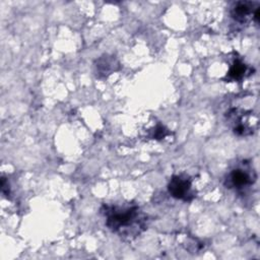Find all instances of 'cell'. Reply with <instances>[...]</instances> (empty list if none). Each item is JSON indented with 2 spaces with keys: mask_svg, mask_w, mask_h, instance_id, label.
Instances as JSON below:
<instances>
[{
  "mask_svg": "<svg viewBox=\"0 0 260 260\" xmlns=\"http://www.w3.org/2000/svg\"><path fill=\"white\" fill-rule=\"evenodd\" d=\"M101 213L107 228L126 240H133L147 229V215L137 204H104Z\"/></svg>",
  "mask_w": 260,
  "mask_h": 260,
  "instance_id": "obj_1",
  "label": "cell"
},
{
  "mask_svg": "<svg viewBox=\"0 0 260 260\" xmlns=\"http://www.w3.org/2000/svg\"><path fill=\"white\" fill-rule=\"evenodd\" d=\"M225 117L233 132L239 136L252 135L258 124V119L253 112L239 108L231 109Z\"/></svg>",
  "mask_w": 260,
  "mask_h": 260,
  "instance_id": "obj_2",
  "label": "cell"
},
{
  "mask_svg": "<svg viewBox=\"0 0 260 260\" xmlns=\"http://www.w3.org/2000/svg\"><path fill=\"white\" fill-rule=\"evenodd\" d=\"M257 179V174L249 162L243 160L235 166L226 174L224 179V186L229 189L241 191L245 188L252 186Z\"/></svg>",
  "mask_w": 260,
  "mask_h": 260,
  "instance_id": "obj_3",
  "label": "cell"
},
{
  "mask_svg": "<svg viewBox=\"0 0 260 260\" xmlns=\"http://www.w3.org/2000/svg\"><path fill=\"white\" fill-rule=\"evenodd\" d=\"M168 190L172 197L185 202H189L195 197L191 180L184 175L173 176L168 184Z\"/></svg>",
  "mask_w": 260,
  "mask_h": 260,
  "instance_id": "obj_4",
  "label": "cell"
},
{
  "mask_svg": "<svg viewBox=\"0 0 260 260\" xmlns=\"http://www.w3.org/2000/svg\"><path fill=\"white\" fill-rule=\"evenodd\" d=\"M255 4H257V3L249 2V1L236 2L231 9L232 18L239 23L246 22L250 16H252V18H253L256 9L259 8L258 5H256L254 7Z\"/></svg>",
  "mask_w": 260,
  "mask_h": 260,
  "instance_id": "obj_5",
  "label": "cell"
},
{
  "mask_svg": "<svg viewBox=\"0 0 260 260\" xmlns=\"http://www.w3.org/2000/svg\"><path fill=\"white\" fill-rule=\"evenodd\" d=\"M95 68L99 76H108L112 72L117 71L120 66L118 60L114 56L104 55L96 60Z\"/></svg>",
  "mask_w": 260,
  "mask_h": 260,
  "instance_id": "obj_6",
  "label": "cell"
},
{
  "mask_svg": "<svg viewBox=\"0 0 260 260\" xmlns=\"http://www.w3.org/2000/svg\"><path fill=\"white\" fill-rule=\"evenodd\" d=\"M247 73H249V67L241 59H235L226 74V78L229 80H241Z\"/></svg>",
  "mask_w": 260,
  "mask_h": 260,
  "instance_id": "obj_7",
  "label": "cell"
},
{
  "mask_svg": "<svg viewBox=\"0 0 260 260\" xmlns=\"http://www.w3.org/2000/svg\"><path fill=\"white\" fill-rule=\"evenodd\" d=\"M168 134H169V132L167 131V129H165L164 126L157 125V127L155 128V130H154L153 134L151 135V137L155 138V139H161V138L166 137Z\"/></svg>",
  "mask_w": 260,
  "mask_h": 260,
  "instance_id": "obj_8",
  "label": "cell"
}]
</instances>
